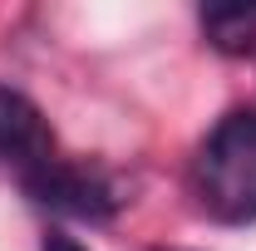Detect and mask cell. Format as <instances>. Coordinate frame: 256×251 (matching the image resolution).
Here are the masks:
<instances>
[{"mask_svg": "<svg viewBox=\"0 0 256 251\" xmlns=\"http://www.w3.org/2000/svg\"><path fill=\"white\" fill-rule=\"evenodd\" d=\"M50 153H54V133L44 124L40 104L10 84H0V162L25 172L34 162H44Z\"/></svg>", "mask_w": 256, "mask_h": 251, "instance_id": "3957f363", "label": "cell"}, {"mask_svg": "<svg viewBox=\"0 0 256 251\" xmlns=\"http://www.w3.org/2000/svg\"><path fill=\"white\" fill-rule=\"evenodd\" d=\"M192 197L212 222H256V108H232L192 158Z\"/></svg>", "mask_w": 256, "mask_h": 251, "instance_id": "6da1fadb", "label": "cell"}, {"mask_svg": "<svg viewBox=\"0 0 256 251\" xmlns=\"http://www.w3.org/2000/svg\"><path fill=\"white\" fill-rule=\"evenodd\" d=\"M202 34L212 50L232 60L256 54V5H207L202 10Z\"/></svg>", "mask_w": 256, "mask_h": 251, "instance_id": "277c9868", "label": "cell"}, {"mask_svg": "<svg viewBox=\"0 0 256 251\" xmlns=\"http://www.w3.org/2000/svg\"><path fill=\"white\" fill-rule=\"evenodd\" d=\"M40 251H89V246H79L69 232H44V242H40Z\"/></svg>", "mask_w": 256, "mask_h": 251, "instance_id": "5b68a950", "label": "cell"}, {"mask_svg": "<svg viewBox=\"0 0 256 251\" xmlns=\"http://www.w3.org/2000/svg\"><path fill=\"white\" fill-rule=\"evenodd\" d=\"M20 188H25V197L34 207L74 217V222H114L118 202H124L108 172H98L89 162H69L60 153H50L44 162L25 168L20 172Z\"/></svg>", "mask_w": 256, "mask_h": 251, "instance_id": "7a4b0ae2", "label": "cell"}]
</instances>
